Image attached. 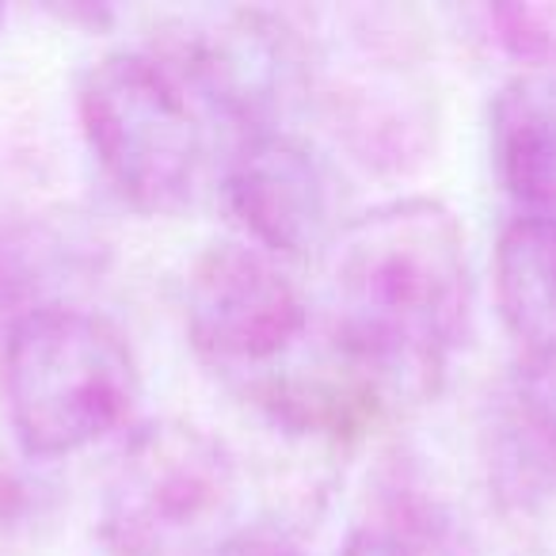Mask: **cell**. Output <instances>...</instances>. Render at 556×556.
I'll list each match as a JSON object with an SVG mask.
<instances>
[{"label":"cell","mask_w":556,"mask_h":556,"mask_svg":"<svg viewBox=\"0 0 556 556\" xmlns=\"http://www.w3.org/2000/svg\"><path fill=\"white\" fill-rule=\"evenodd\" d=\"M0 20H4V9H0Z\"/></svg>","instance_id":"4fadbf2b"},{"label":"cell","mask_w":556,"mask_h":556,"mask_svg":"<svg viewBox=\"0 0 556 556\" xmlns=\"http://www.w3.org/2000/svg\"><path fill=\"white\" fill-rule=\"evenodd\" d=\"M237 507V462L217 434L156 419L126 439L103 480L100 541L115 556H194L222 545Z\"/></svg>","instance_id":"3957f363"},{"label":"cell","mask_w":556,"mask_h":556,"mask_svg":"<svg viewBox=\"0 0 556 556\" xmlns=\"http://www.w3.org/2000/svg\"><path fill=\"white\" fill-rule=\"evenodd\" d=\"M336 343L393 396H431L472 328L465 229L439 199H393L332 244Z\"/></svg>","instance_id":"6da1fadb"},{"label":"cell","mask_w":556,"mask_h":556,"mask_svg":"<svg viewBox=\"0 0 556 556\" xmlns=\"http://www.w3.org/2000/svg\"><path fill=\"white\" fill-rule=\"evenodd\" d=\"M343 556H427V553L412 545V541L396 538L393 530L374 522V526H363V530L351 533L348 545H343Z\"/></svg>","instance_id":"7c38bea8"},{"label":"cell","mask_w":556,"mask_h":556,"mask_svg":"<svg viewBox=\"0 0 556 556\" xmlns=\"http://www.w3.org/2000/svg\"><path fill=\"white\" fill-rule=\"evenodd\" d=\"M222 199L244 237L275 260H309L336 244L332 176L317 149L290 130L240 138L225 164Z\"/></svg>","instance_id":"52a82bcc"},{"label":"cell","mask_w":556,"mask_h":556,"mask_svg":"<svg viewBox=\"0 0 556 556\" xmlns=\"http://www.w3.org/2000/svg\"><path fill=\"white\" fill-rule=\"evenodd\" d=\"M0 386L24 454L65 457L130 419L141 378L108 317L50 302L4 332Z\"/></svg>","instance_id":"7a4b0ae2"},{"label":"cell","mask_w":556,"mask_h":556,"mask_svg":"<svg viewBox=\"0 0 556 556\" xmlns=\"http://www.w3.org/2000/svg\"><path fill=\"white\" fill-rule=\"evenodd\" d=\"M161 50V65L191 103L225 118L240 138L287 130V118L313 92L309 42L282 16L260 9L179 16Z\"/></svg>","instance_id":"5b68a950"},{"label":"cell","mask_w":556,"mask_h":556,"mask_svg":"<svg viewBox=\"0 0 556 556\" xmlns=\"http://www.w3.org/2000/svg\"><path fill=\"white\" fill-rule=\"evenodd\" d=\"M80 126L118 199L141 214L187 206L202 172L191 96L156 54L115 50L80 80Z\"/></svg>","instance_id":"277c9868"},{"label":"cell","mask_w":556,"mask_h":556,"mask_svg":"<svg viewBox=\"0 0 556 556\" xmlns=\"http://www.w3.org/2000/svg\"><path fill=\"white\" fill-rule=\"evenodd\" d=\"M184 320L199 355L222 366H260L302 340L309 313L275 255L248 240H214L191 263Z\"/></svg>","instance_id":"8992f818"},{"label":"cell","mask_w":556,"mask_h":556,"mask_svg":"<svg viewBox=\"0 0 556 556\" xmlns=\"http://www.w3.org/2000/svg\"><path fill=\"white\" fill-rule=\"evenodd\" d=\"M495 309L530 363H556V217L518 214L503 225L492 263Z\"/></svg>","instance_id":"9c48e42d"},{"label":"cell","mask_w":556,"mask_h":556,"mask_svg":"<svg viewBox=\"0 0 556 556\" xmlns=\"http://www.w3.org/2000/svg\"><path fill=\"white\" fill-rule=\"evenodd\" d=\"M492 164L526 214L556 217V73H522L492 103Z\"/></svg>","instance_id":"ba28073f"},{"label":"cell","mask_w":556,"mask_h":556,"mask_svg":"<svg viewBox=\"0 0 556 556\" xmlns=\"http://www.w3.org/2000/svg\"><path fill=\"white\" fill-rule=\"evenodd\" d=\"M484 454L503 507H541L556 492V404L533 386L500 393L484 424Z\"/></svg>","instance_id":"30bf717a"},{"label":"cell","mask_w":556,"mask_h":556,"mask_svg":"<svg viewBox=\"0 0 556 556\" xmlns=\"http://www.w3.org/2000/svg\"><path fill=\"white\" fill-rule=\"evenodd\" d=\"M214 556H305L302 545L278 526H240V530L225 533Z\"/></svg>","instance_id":"8fae6325"}]
</instances>
